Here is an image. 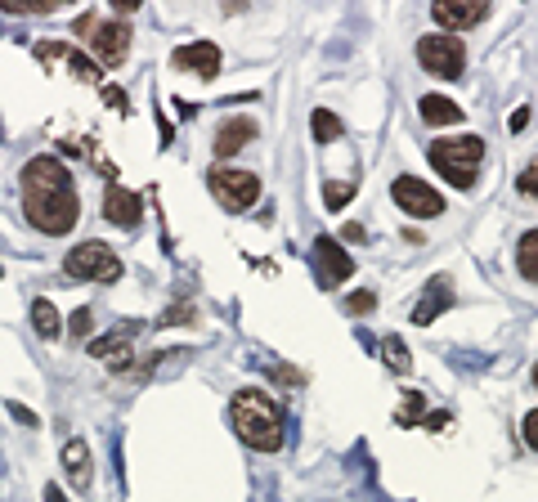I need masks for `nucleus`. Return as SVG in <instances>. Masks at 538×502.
<instances>
[{"label":"nucleus","instance_id":"obj_1","mask_svg":"<svg viewBox=\"0 0 538 502\" xmlns=\"http://www.w3.org/2000/svg\"><path fill=\"white\" fill-rule=\"evenodd\" d=\"M23 216L36 234L63 238L77 229L81 220V198L77 184H72V171L59 162L54 153H36L32 162L23 166Z\"/></svg>","mask_w":538,"mask_h":502},{"label":"nucleus","instance_id":"obj_2","mask_svg":"<svg viewBox=\"0 0 538 502\" xmlns=\"http://www.w3.org/2000/svg\"><path fill=\"white\" fill-rule=\"evenodd\" d=\"M229 422H234L238 440H243L247 449H256V453L283 449V408H278V399L265 395V390H256V386L238 390L234 404H229Z\"/></svg>","mask_w":538,"mask_h":502},{"label":"nucleus","instance_id":"obj_3","mask_svg":"<svg viewBox=\"0 0 538 502\" xmlns=\"http://www.w3.org/2000/svg\"><path fill=\"white\" fill-rule=\"evenodd\" d=\"M431 166L453 184V189H471L480 175V162H485V139L476 135H458V139H435L426 148Z\"/></svg>","mask_w":538,"mask_h":502},{"label":"nucleus","instance_id":"obj_4","mask_svg":"<svg viewBox=\"0 0 538 502\" xmlns=\"http://www.w3.org/2000/svg\"><path fill=\"white\" fill-rule=\"evenodd\" d=\"M77 36H86L104 68H122L126 54H131V27H126L122 18H99L95 9H90V14L77 18Z\"/></svg>","mask_w":538,"mask_h":502},{"label":"nucleus","instance_id":"obj_5","mask_svg":"<svg viewBox=\"0 0 538 502\" xmlns=\"http://www.w3.org/2000/svg\"><path fill=\"white\" fill-rule=\"evenodd\" d=\"M417 63H422V72H431L440 81H458L467 72V45H462V36L431 32L417 41Z\"/></svg>","mask_w":538,"mask_h":502},{"label":"nucleus","instance_id":"obj_6","mask_svg":"<svg viewBox=\"0 0 538 502\" xmlns=\"http://www.w3.org/2000/svg\"><path fill=\"white\" fill-rule=\"evenodd\" d=\"M63 269H68V278H81V283H117L122 278V260H117V251L108 243H77L68 251V260H63Z\"/></svg>","mask_w":538,"mask_h":502},{"label":"nucleus","instance_id":"obj_7","mask_svg":"<svg viewBox=\"0 0 538 502\" xmlns=\"http://www.w3.org/2000/svg\"><path fill=\"white\" fill-rule=\"evenodd\" d=\"M207 189L216 193V202L225 211H247L256 207V198H261V180H256L252 171H238V166H211L207 171Z\"/></svg>","mask_w":538,"mask_h":502},{"label":"nucleus","instance_id":"obj_8","mask_svg":"<svg viewBox=\"0 0 538 502\" xmlns=\"http://www.w3.org/2000/svg\"><path fill=\"white\" fill-rule=\"evenodd\" d=\"M391 198H395V207L417 216V220H435L444 211V198L426 180H417V175H400V180L391 184Z\"/></svg>","mask_w":538,"mask_h":502},{"label":"nucleus","instance_id":"obj_9","mask_svg":"<svg viewBox=\"0 0 538 502\" xmlns=\"http://www.w3.org/2000/svg\"><path fill=\"white\" fill-rule=\"evenodd\" d=\"M36 59L41 63H63V68L72 72V77L81 81V86H99V77H104V68H99V59H90V54H81L77 45H68V41H41L36 45Z\"/></svg>","mask_w":538,"mask_h":502},{"label":"nucleus","instance_id":"obj_10","mask_svg":"<svg viewBox=\"0 0 538 502\" xmlns=\"http://www.w3.org/2000/svg\"><path fill=\"white\" fill-rule=\"evenodd\" d=\"M314 269H319V283L323 287H341L350 274H355V256L337 243V238H314Z\"/></svg>","mask_w":538,"mask_h":502},{"label":"nucleus","instance_id":"obj_11","mask_svg":"<svg viewBox=\"0 0 538 502\" xmlns=\"http://www.w3.org/2000/svg\"><path fill=\"white\" fill-rule=\"evenodd\" d=\"M431 18L440 23V32L458 36V32H467V27L485 23V18H489V5H485V0H435V5H431Z\"/></svg>","mask_w":538,"mask_h":502},{"label":"nucleus","instance_id":"obj_12","mask_svg":"<svg viewBox=\"0 0 538 502\" xmlns=\"http://www.w3.org/2000/svg\"><path fill=\"white\" fill-rule=\"evenodd\" d=\"M171 63H175L180 72H193V77H202V81H216V77H220V45H211V41L180 45V50L171 54Z\"/></svg>","mask_w":538,"mask_h":502},{"label":"nucleus","instance_id":"obj_13","mask_svg":"<svg viewBox=\"0 0 538 502\" xmlns=\"http://www.w3.org/2000/svg\"><path fill=\"white\" fill-rule=\"evenodd\" d=\"M139 216H144V202H139V193L122 189V184H108V193H104V220H113L117 229H135Z\"/></svg>","mask_w":538,"mask_h":502},{"label":"nucleus","instance_id":"obj_14","mask_svg":"<svg viewBox=\"0 0 538 502\" xmlns=\"http://www.w3.org/2000/svg\"><path fill=\"white\" fill-rule=\"evenodd\" d=\"M449 305H453V283L444 274H435L431 283H426L422 301L413 305V323H417V328H426V323H435L444 310H449Z\"/></svg>","mask_w":538,"mask_h":502},{"label":"nucleus","instance_id":"obj_15","mask_svg":"<svg viewBox=\"0 0 538 502\" xmlns=\"http://www.w3.org/2000/svg\"><path fill=\"white\" fill-rule=\"evenodd\" d=\"M256 139V122L252 117H229V122H220V130H216V157H234L238 148H247Z\"/></svg>","mask_w":538,"mask_h":502},{"label":"nucleus","instance_id":"obj_16","mask_svg":"<svg viewBox=\"0 0 538 502\" xmlns=\"http://www.w3.org/2000/svg\"><path fill=\"white\" fill-rule=\"evenodd\" d=\"M131 332L135 328H126V332H117V337H99V341H90V359H104L108 368H131V359H135V350H131Z\"/></svg>","mask_w":538,"mask_h":502},{"label":"nucleus","instance_id":"obj_17","mask_svg":"<svg viewBox=\"0 0 538 502\" xmlns=\"http://www.w3.org/2000/svg\"><path fill=\"white\" fill-rule=\"evenodd\" d=\"M63 471H68L72 489H81V494H86V489H90V444L86 440H68V444H63Z\"/></svg>","mask_w":538,"mask_h":502},{"label":"nucleus","instance_id":"obj_18","mask_svg":"<svg viewBox=\"0 0 538 502\" xmlns=\"http://www.w3.org/2000/svg\"><path fill=\"white\" fill-rule=\"evenodd\" d=\"M422 122L426 126H458L462 122V108L453 104V99H444V95H422Z\"/></svg>","mask_w":538,"mask_h":502},{"label":"nucleus","instance_id":"obj_19","mask_svg":"<svg viewBox=\"0 0 538 502\" xmlns=\"http://www.w3.org/2000/svg\"><path fill=\"white\" fill-rule=\"evenodd\" d=\"M32 328H36V337H45V341H54L63 332V314L54 310V301H32Z\"/></svg>","mask_w":538,"mask_h":502},{"label":"nucleus","instance_id":"obj_20","mask_svg":"<svg viewBox=\"0 0 538 502\" xmlns=\"http://www.w3.org/2000/svg\"><path fill=\"white\" fill-rule=\"evenodd\" d=\"M516 269H521V278L538 283V229L521 234V247H516Z\"/></svg>","mask_w":538,"mask_h":502},{"label":"nucleus","instance_id":"obj_21","mask_svg":"<svg viewBox=\"0 0 538 502\" xmlns=\"http://www.w3.org/2000/svg\"><path fill=\"white\" fill-rule=\"evenodd\" d=\"M310 126H314V144H332V139H341V117L328 113V108H314Z\"/></svg>","mask_w":538,"mask_h":502},{"label":"nucleus","instance_id":"obj_22","mask_svg":"<svg viewBox=\"0 0 538 502\" xmlns=\"http://www.w3.org/2000/svg\"><path fill=\"white\" fill-rule=\"evenodd\" d=\"M382 359H386V368H391V373H408V368H413V359H408V350H404L400 337H386L382 341Z\"/></svg>","mask_w":538,"mask_h":502},{"label":"nucleus","instance_id":"obj_23","mask_svg":"<svg viewBox=\"0 0 538 502\" xmlns=\"http://www.w3.org/2000/svg\"><path fill=\"white\" fill-rule=\"evenodd\" d=\"M350 198H355V180H341V184L328 180L323 184V202H328V211H341Z\"/></svg>","mask_w":538,"mask_h":502},{"label":"nucleus","instance_id":"obj_24","mask_svg":"<svg viewBox=\"0 0 538 502\" xmlns=\"http://www.w3.org/2000/svg\"><path fill=\"white\" fill-rule=\"evenodd\" d=\"M0 9L5 14H54L59 0H0Z\"/></svg>","mask_w":538,"mask_h":502},{"label":"nucleus","instance_id":"obj_25","mask_svg":"<svg viewBox=\"0 0 538 502\" xmlns=\"http://www.w3.org/2000/svg\"><path fill=\"white\" fill-rule=\"evenodd\" d=\"M395 422H400V426H408V422H426V399L417 395V390H413V395H404V404H400V413H395Z\"/></svg>","mask_w":538,"mask_h":502},{"label":"nucleus","instance_id":"obj_26","mask_svg":"<svg viewBox=\"0 0 538 502\" xmlns=\"http://www.w3.org/2000/svg\"><path fill=\"white\" fill-rule=\"evenodd\" d=\"M516 189H521V198H534L538 202V157L530 166H521V175H516Z\"/></svg>","mask_w":538,"mask_h":502},{"label":"nucleus","instance_id":"obj_27","mask_svg":"<svg viewBox=\"0 0 538 502\" xmlns=\"http://www.w3.org/2000/svg\"><path fill=\"white\" fill-rule=\"evenodd\" d=\"M99 95H104V104L113 108V113H131V99H126V90H122V86H104Z\"/></svg>","mask_w":538,"mask_h":502},{"label":"nucleus","instance_id":"obj_28","mask_svg":"<svg viewBox=\"0 0 538 502\" xmlns=\"http://www.w3.org/2000/svg\"><path fill=\"white\" fill-rule=\"evenodd\" d=\"M346 310H350V314L377 310V292H355V296H346Z\"/></svg>","mask_w":538,"mask_h":502},{"label":"nucleus","instance_id":"obj_29","mask_svg":"<svg viewBox=\"0 0 538 502\" xmlns=\"http://www.w3.org/2000/svg\"><path fill=\"white\" fill-rule=\"evenodd\" d=\"M90 323H95V314H90V310H86V305H81V310H77V314H72L68 332H72V337H90Z\"/></svg>","mask_w":538,"mask_h":502},{"label":"nucleus","instance_id":"obj_30","mask_svg":"<svg viewBox=\"0 0 538 502\" xmlns=\"http://www.w3.org/2000/svg\"><path fill=\"white\" fill-rule=\"evenodd\" d=\"M521 431H525V444H530V449L538 453V408H530V413H525V426H521Z\"/></svg>","mask_w":538,"mask_h":502},{"label":"nucleus","instance_id":"obj_31","mask_svg":"<svg viewBox=\"0 0 538 502\" xmlns=\"http://www.w3.org/2000/svg\"><path fill=\"white\" fill-rule=\"evenodd\" d=\"M9 417H14V422H23V426H36V413H32V408H23V404H9Z\"/></svg>","mask_w":538,"mask_h":502},{"label":"nucleus","instance_id":"obj_32","mask_svg":"<svg viewBox=\"0 0 538 502\" xmlns=\"http://www.w3.org/2000/svg\"><path fill=\"white\" fill-rule=\"evenodd\" d=\"M507 126H512V130H525V126H530V108H516L512 122H507Z\"/></svg>","mask_w":538,"mask_h":502},{"label":"nucleus","instance_id":"obj_33","mask_svg":"<svg viewBox=\"0 0 538 502\" xmlns=\"http://www.w3.org/2000/svg\"><path fill=\"white\" fill-rule=\"evenodd\" d=\"M346 238L350 243H364V225H346Z\"/></svg>","mask_w":538,"mask_h":502},{"label":"nucleus","instance_id":"obj_34","mask_svg":"<svg viewBox=\"0 0 538 502\" xmlns=\"http://www.w3.org/2000/svg\"><path fill=\"white\" fill-rule=\"evenodd\" d=\"M45 502H68V498H63V489H54V485H45Z\"/></svg>","mask_w":538,"mask_h":502},{"label":"nucleus","instance_id":"obj_35","mask_svg":"<svg viewBox=\"0 0 538 502\" xmlns=\"http://www.w3.org/2000/svg\"><path fill=\"white\" fill-rule=\"evenodd\" d=\"M534 381H538V368H534Z\"/></svg>","mask_w":538,"mask_h":502}]
</instances>
